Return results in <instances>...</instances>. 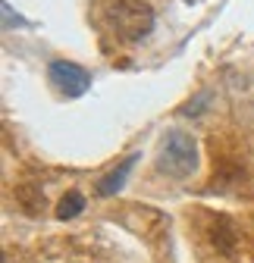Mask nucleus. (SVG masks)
Segmentation results:
<instances>
[{
	"label": "nucleus",
	"instance_id": "1",
	"mask_svg": "<svg viewBox=\"0 0 254 263\" xmlns=\"http://www.w3.org/2000/svg\"><path fill=\"white\" fill-rule=\"evenodd\" d=\"M198 170V141L185 132H170L157 154V173L170 179H188Z\"/></svg>",
	"mask_w": 254,
	"mask_h": 263
},
{
	"label": "nucleus",
	"instance_id": "2",
	"mask_svg": "<svg viewBox=\"0 0 254 263\" xmlns=\"http://www.w3.org/2000/svg\"><path fill=\"white\" fill-rule=\"evenodd\" d=\"M107 25L122 41H141L154 28V10L148 0H119L107 13Z\"/></svg>",
	"mask_w": 254,
	"mask_h": 263
},
{
	"label": "nucleus",
	"instance_id": "3",
	"mask_svg": "<svg viewBox=\"0 0 254 263\" xmlns=\"http://www.w3.org/2000/svg\"><path fill=\"white\" fill-rule=\"evenodd\" d=\"M47 79L63 97H82L91 88V72L79 63H69V60H53L47 66Z\"/></svg>",
	"mask_w": 254,
	"mask_h": 263
},
{
	"label": "nucleus",
	"instance_id": "4",
	"mask_svg": "<svg viewBox=\"0 0 254 263\" xmlns=\"http://www.w3.org/2000/svg\"><path fill=\"white\" fill-rule=\"evenodd\" d=\"M135 163H138V157H135V154H132V157H125L113 173H107V176L98 182V194H101V197H110V194L122 191V185H125V179H129V173H132Z\"/></svg>",
	"mask_w": 254,
	"mask_h": 263
},
{
	"label": "nucleus",
	"instance_id": "5",
	"mask_svg": "<svg viewBox=\"0 0 254 263\" xmlns=\"http://www.w3.org/2000/svg\"><path fill=\"white\" fill-rule=\"evenodd\" d=\"M235 238H239V232H235L232 219H229V216H216V222H213V229H210V241H213V248L223 251V254H232Z\"/></svg>",
	"mask_w": 254,
	"mask_h": 263
},
{
	"label": "nucleus",
	"instance_id": "6",
	"mask_svg": "<svg viewBox=\"0 0 254 263\" xmlns=\"http://www.w3.org/2000/svg\"><path fill=\"white\" fill-rule=\"evenodd\" d=\"M82 210H85V197H82L79 191H69V194L60 201V207H57V216H60V219H72V216H79Z\"/></svg>",
	"mask_w": 254,
	"mask_h": 263
},
{
	"label": "nucleus",
	"instance_id": "7",
	"mask_svg": "<svg viewBox=\"0 0 254 263\" xmlns=\"http://www.w3.org/2000/svg\"><path fill=\"white\" fill-rule=\"evenodd\" d=\"M4 22H7V28L13 25V7H10V4H4ZM16 22H19V25H28V22L19 19V16H16Z\"/></svg>",
	"mask_w": 254,
	"mask_h": 263
}]
</instances>
